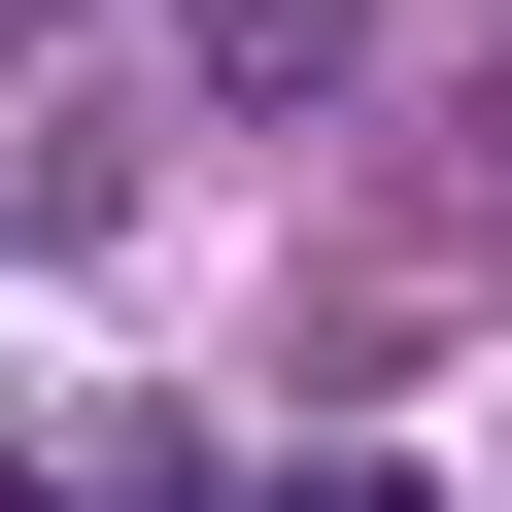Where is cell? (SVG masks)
I'll return each mask as SVG.
<instances>
[{
  "label": "cell",
  "instance_id": "obj_1",
  "mask_svg": "<svg viewBox=\"0 0 512 512\" xmlns=\"http://www.w3.org/2000/svg\"><path fill=\"white\" fill-rule=\"evenodd\" d=\"M274 512H410V478H274Z\"/></svg>",
  "mask_w": 512,
  "mask_h": 512
}]
</instances>
